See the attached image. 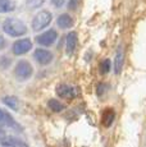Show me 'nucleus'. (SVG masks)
Wrapping results in <instances>:
<instances>
[{
	"mask_svg": "<svg viewBox=\"0 0 146 147\" xmlns=\"http://www.w3.org/2000/svg\"><path fill=\"white\" fill-rule=\"evenodd\" d=\"M3 31L10 37H19L26 35L27 27L24 22L17 18H7L3 22Z\"/></svg>",
	"mask_w": 146,
	"mask_h": 147,
	"instance_id": "f257e3e1",
	"label": "nucleus"
},
{
	"mask_svg": "<svg viewBox=\"0 0 146 147\" xmlns=\"http://www.w3.org/2000/svg\"><path fill=\"white\" fill-rule=\"evenodd\" d=\"M51 21H53V14L50 13L49 10H41V12H39L33 17L31 26H32V30L35 31V32H37V31H41V30H44V28H46L51 23Z\"/></svg>",
	"mask_w": 146,
	"mask_h": 147,
	"instance_id": "f03ea898",
	"label": "nucleus"
},
{
	"mask_svg": "<svg viewBox=\"0 0 146 147\" xmlns=\"http://www.w3.org/2000/svg\"><path fill=\"white\" fill-rule=\"evenodd\" d=\"M14 74L17 77V80L23 82V81H27L28 78L32 77L33 74V68L31 65L30 61L27 60H19L16 65V69H14Z\"/></svg>",
	"mask_w": 146,
	"mask_h": 147,
	"instance_id": "7ed1b4c3",
	"label": "nucleus"
},
{
	"mask_svg": "<svg viewBox=\"0 0 146 147\" xmlns=\"http://www.w3.org/2000/svg\"><path fill=\"white\" fill-rule=\"evenodd\" d=\"M32 49V41L30 38H19L13 44V54L14 55H23Z\"/></svg>",
	"mask_w": 146,
	"mask_h": 147,
	"instance_id": "20e7f679",
	"label": "nucleus"
},
{
	"mask_svg": "<svg viewBox=\"0 0 146 147\" xmlns=\"http://www.w3.org/2000/svg\"><path fill=\"white\" fill-rule=\"evenodd\" d=\"M57 38H58L57 31L47 30V31H45L44 33H41V35H39L37 37H36V42H37L39 45H43V46H50V45H53L57 41Z\"/></svg>",
	"mask_w": 146,
	"mask_h": 147,
	"instance_id": "39448f33",
	"label": "nucleus"
},
{
	"mask_svg": "<svg viewBox=\"0 0 146 147\" xmlns=\"http://www.w3.org/2000/svg\"><path fill=\"white\" fill-rule=\"evenodd\" d=\"M33 58L35 60L37 61L39 64L41 65H47L53 61V54L49 51V50H45V49H36L35 53H33Z\"/></svg>",
	"mask_w": 146,
	"mask_h": 147,
	"instance_id": "423d86ee",
	"label": "nucleus"
},
{
	"mask_svg": "<svg viewBox=\"0 0 146 147\" xmlns=\"http://www.w3.org/2000/svg\"><path fill=\"white\" fill-rule=\"evenodd\" d=\"M57 95L62 98L72 100V98L76 97V90L72 86H68V84H59L57 87Z\"/></svg>",
	"mask_w": 146,
	"mask_h": 147,
	"instance_id": "0eeeda50",
	"label": "nucleus"
},
{
	"mask_svg": "<svg viewBox=\"0 0 146 147\" xmlns=\"http://www.w3.org/2000/svg\"><path fill=\"white\" fill-rule=\"evenodd\" d=\"M78 44V36L76 32H69L66 37V53L67 55H72L74 53Z\"/></svg>",
	"mask_w": 146,
	"mask_h": 147,
	"instance_id": "6e6552de",
	"label": "nucleus"
},
{
	"mask_svg": "<svg viewBox=\"0 0 146 147\" xmlns=\"http://www.w3.org/2000/svg\"><path fill=\"white\" fill-rule=\"evenodd\" d=\"M57 24L62 28V30H67V28H71L73 24H74V21H73V18L69 16V14L63 13V14H60V16L58 17Z\"/></svg>",
	"mask_w": 146,
	"mask_h": 147,
	"instance_id": "1a4fd4ad",
	"label": "nucleus"
},
{
	"mask_svg": "<svg viewBox=\"0 0 146 147\" xmlns=\"http://www.w3.org/2000/svg\"><path fill=\"white\" fill-rule=\"evenodd\" d=\"M0 125L14 128V127H17V124H16V120L13 119V117L9 114V113H7V111L0 109Z\"/></svg>",
	"mask_w": 146,
	"mask_h": 147,
	"instance_id": "9d476101",
	"label": "nucleus"
},
{
	"mask_svg": "<svg viewBox=\"0 0 146 147\" xmlns=\"http://www.w3.org/2000/svg\"><path fill=\"white\" fill-rule=\"evenodd\" d=\"M114 119H116V113H114V110L113 109H106L105 111H104L103 118H101L103 124L105 127H110L112 124H113Z\"/></svg>",
	"mask_w": 146,
	"mask_h": 147,
	"instance_id": "9b49d317",
	"label": "nucleus"
},
{
	"mask_svg": "<svg viewBox=\"0 0 146 147\" xmlns=\"http://www.w3.org/2000/svg\"><path fill=\"white\" fill-rule=\"evenodd\" d=\"M16 9L13 0H0V13H10Z\"/></svg>",
	"mask_w": 146,
	"mask_h": 147,
	"instance_id": "f8f14e48",
	"label": "nucleus"
},
{
	"mask_svg": "<svg viewBox=\"0 0 146 147\" xmlns=\"http://www.w3.org/2000/svg\"><path fill=\"white\" fill-rule=\"evenodd\" d=\"M47 106H49V109L54 113H60L66 109V105L62 104L59 100H55V98H50V100L47 101Z\"/></svg>",
	"mask_w": 146,
	"mask_h": 147,
	"instance_id": "ddd939ff",
	"label": "nucleus"
},
{
	"mask_svg": "<svg viewBox=\"0 0 146 147\" xmlns=\"http://www.w3.org/2000/svg\"><path fill=\"white\" fill-rule=\"evenodd\" d=\"M122 67H123V51L119 47L116 55V63H114V72H116V74H119L120 70H122Z\"/></svg>",
	"mask_w": 146,
	"mask_h": 147,
	"instance_id": "4468645a",
	"label": "nucleus"
},
{
	"mask_svg": "<svg viewBox=\"0 0 146 147\" xmlns=\"http://www.w3.org/2000/svg\"><path fill=\"white\" fill-rule=\"evenodd\" d=\"M3 145L5 146H12V147H27L24 145L22 141L17 140V138H13V137H8V138H4V140H1Z\"/></svg>",
	"mask_w": 146,
	"mask_h": 147,
	"instance_id": "2eb2a0df",
	"label": "nucleus"
},
{
	"mask_svg": "<svg viewBox=\"0 0 146 147\" xmlns=\"http://www.w3.org/2000/svg\"><path fill=\"white\" fill-rule=\"evenodd\" d=\"M3 102L13 110L18 109V98L14 97V96H5V97L3 98Z\"/></svg>",
	"mask_w": 146,
	"mask_h": 147,
	"instance_id": "dca6fc26",
	"label": "nucleus"
},
{
	"mask_svg": "<svg viewBox=\"0 0 146 147\" xmlns=\"http://www.w3.org/2000/svg\"><path fill=\"white\" fill-rule=\"evenodd\" d=\"M110 67H112V63L109 59H104L101 61V64H100V72L103 73V74H106L108 72H110Z\"/></svg>",
	"mask_w": 146,
	"mask_h": 147,
	"instance_id": "f3484780",
	"label": "nucleus"
},
{
	"mask_svg": "<svg viewBox=\"0 0 146 147\" xmlns=\"http://www.w3.org/2000/svg\"><path fill=\"white\" fill-rule=\"evenodd\" d=\"M45 0H28L27 1V7L30 8V9H35V8H39L41 7V5L44 4Z\"/></svg>",
	"mask_w": 146,
	"mask_h": 147,
	"instance_id": "a211bd4d",
	"label": "nucleus"
},
{
	"mask_svg": "<svg viewBox=\"0 0 146 147\" xmlns=\"http://www.w3.org/2000/svg\"><path fill=\"white\" fill-rule=\"evenodd\" d=\"M10 63H12V60H10L8 56H1V58H0V67H1L3 69H7V68L10 65Z\"/></svg>",
	"mask_w": 146,
	"mask_h": 147,
	"instance_id": "6ab92c4d",
	"label": "nucleus"
},
{
	"mask_svg": "<svg viewBox=\"0 0 146 147\" xmlns=\"http://www.w3.org/2000/svg\"><path fill=\"white\" fill-rule=\"evenodd\" d=\"M64 1H66V0H51V3L54 4V7H57V8L63 7V5H64Z\"/></svg>",
	"mask_w": 146,
	"mask_h": 147,
	"instance_id": "aec40b11",
	"label": "nucleus"
},
{
	"mask_svg": "<svg viewBox=\"0 0 146 147\" xmlns=\"http://www.w3.org/2000/svg\"><path fill=\"white\" fill-rule=\"evenodd\" d=\"M5 45H7V42H5V38L3 37L1 35H0V50H3L5 47Z\"/></svg>",
	"mask_w": 146,
	"mask_h": 147,
	"instance_id": "412c9836",
	"label": "nucleus"
},
{
	"mask_svg": "<svg viewBox=\"0 0 146 147\" xmlns=\"http://www.w3.org/2000/svg\"><path fill=\"white\" fill-rule=\"evenodd\" d=\"M69 4H71V9H74L76 8V4H77V0H69Z\"/></svg>",
	"mask_w": 146,
	"mask_h": 147,
	"instance_id": "4be33fe9",
	"label": "nucleus"
}]
</instances>
